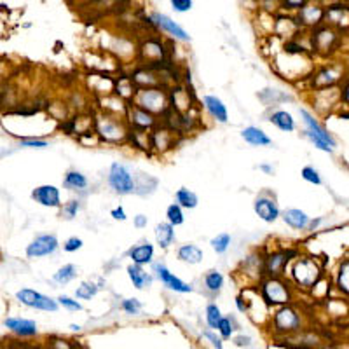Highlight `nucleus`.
<instances>
[{
  "instance_id": "obj_27",
  "label": "nucleus",
  "mask_w": 349,
  "mask_h": 349,
  "mask_svg": "<svg viewBox=\"0 0 349 349\" xmlns=\"http://www.w3.org/2000/svg\"><path fill=\"white\" fill-rule=\"evenodd\" d=\"M202 283H204V288L208 292H211V294H218V292L224 288L225 278L220 271H217V269H209V271L204 274V278H202Z\"/></svg>"
},
{
  "instance_id": "obj_7",
  "label": "nucleus",
  "mask_w": 349,
  "mask_h": 349,
  "mask_svg": "<svg viewBox=\"0 0 349 349\" xmlns=\"http://www.w3.org/2000/svg\"><path fill=\"white\" fill-rule=\"evenodd\" d=\"M262 299L267 304H287L290 302V290L279 278H267L260 288Z\"/></svg>"
},
{
  "instance_id": "obj_9",
  "label": "nucleus",
  "mask_w": 349,
  "mask_h": 349,
  "mask_svg": "<svg viewBox=\"0 0 349 349\" xmlns=\"http://www.w3.org/2000/svg\"><path fill=\"white\" fill-rule=\"evenodd\" d=\"M59 247V241L54 234H42L37 236L26 247V257L28 258H41V257H48V255H52Z\"/></svg>"
},
{
  "instance_id": "obj_6",
  "label": "nucleus",
  "mask_w": 349,
  "mask_h": 349,
  "mask_svg": "<svg viewBox=\"0 0 349 349\" xmlns=\"http://www.w3.org/2000/svg\"><path fill=\"white\" fill-rule=\"evenodd\" d=\"M16 299H18L21 304L28 305V307H33V309H41V311H58L59 304L58 300L54 299L48 297V295L41 294V292H35L32 288H23L16 294Z\"/></svg>"
},
{
  "instance_id": "obj_28",
  "label": "nucleus",
  "mask_w": 349,
  "mask_h": 349,
  "mask_svg": "<svg viewBox=\"0 0 349 349\" xmlns=\"http://www.w3.org/2000/svg\"><path fill=\"white\" fill-rule=\"evenodd\" d=\"M114 91L119 95V98L133 100L136 95V86L133 84L131 77H119V81H115Z\"/></svg>"
},
{
  "instance_id": "obj_10",
  "label": "nucleus",
  "mask_w": 349,
  "mask_h": 349,
  "mask_svg": "<svg viewBox=\"0 0 349 349\" xmlns=\"http://www.w3.org/2000/svg\"><path fill=\"white\" fill-rule=\"evenodd\" d=\"M253 211L260 220L265 222V224H272V222H276L279 217H281L278 202H276V199L271 198L269 194H260L258 198H255Z\"/></svg>"
},
{
  "instance_id": "obj_21",
  "label": "nucleus",
  "mask_w": 349,
  "mask_h": 349,
  "mask_svg": "<svg viewBox=\"0 0 349 349\" xmlns=\"http://www.w3.org/2000/svg\"><path fill=\"white\" fill-rule=\"evenodd\" d=\"M154 238H155V243H157L159 248H162V250H168L173 243H175V239H177V234H175V227H173L169 222H161V224L155 225Z\"/></svg>"
},
{
  "instance_id": "obj_14",
  "label": "nucleus",
  "mask_w": 349,
  "mask_h": 349,
  "mask_svg": "<svg viewBox=\"0 0 349 349\" xmlns=\"http://www.w3.org/2000/svg\"><path fill=\"white\" fill-rule=\"evenodd\" d=\"M202 107H204V110L208 112L209 117L213 119V121L220 122V124H227L229 121L227 107H225V103L218 96L215 95L202 96Z\"/></svg>"
},
{
  "instance_id": "obj_35",
  "label": "nucleus",
  "mask_w": 349,
  "mask_h": 349,
  "mask_svg": "<svg viewBox=\"0 0 349 349\" xmlns=\"http://www.w3.org/2000/svg\"><path fill=\"white\" fill-rule=\"evenodd\" d=\"M302 178H304L305 182H309V184L312 185H321V177H320V171H318L316 168H312V166H304L300 171Z\"/></svg>"
},
{
  "instance_id": "obj_47",
  "label": "nucleus",
  "mask_w": 349,
  "mask_h": 349,
  "mask_svg": "<svg viewBox=\"0 0 349 349\" xmlns=\"http://www.w3.org/2000/svg\"><path fill=\"white\" fill-rule=\"evenodd\" d=\"M234 344L239 346V348H248V346L251 344V339L248 337V335H238V337L234 339Z\"/></svg>"
},
{
  "instance_id": "obj_20",
  "label": "nucleus",
  "mask_w": 349,
  "mask_h": 349,
  "mask_svg": "<svg viewBox=\"0 0 349 349\" xmlns=\"http://www.w3.org/2000/svg\"><path fill=\"white\" fill-rule=\"evenodd\" d=\"M281 218L283 222L288 225V227L295 229V231H304V229L309 227V222L311 218L307 217V213H304L302 209L299 208H288L281 213Z\"/></svg>"
},
{
  "instance_id": "obj_37",
  "label": "nucleus",
  "mask_w": 349,
  "mask_h": 349,
  "mask_svg": "<svg viewBox=\"0 0 349 349\" xmlns=\"http://www.w3.org/2000/svg\"><path fill=\"white\" fill-rule=\"evenodd\" d=\"M58 300L59 305H63L65 309H68V311H82V304L77 300V299H72V297H66V295H61V297L56 299Z\"/></svg>"
},
{
  "instance_id": "obj_32",
  "label": "nucleus",
  "mask_w": 349,
  "mask_h": 349,
  "mask_svg": "<svg viewBox=\"0 0 349 349\" xmlns=\"http://www.w3.org/2000/svg\"><path fill=\"white\" fill-rule=\"evenodd\" d=\"M100 292V287L93 281H84L77 287L75 290V297L81 299V300H89V299L96 297V294Z\"/></svg>"
},
{
  "instance_id": "obj_26",
  "label": "nucleus",
  "mask_w": 349,
  "mask_h": 349,
  "mask_svg": "<svg viewBox=\"0 0 349 349\" xmlns=\"http://www.w3.org/2000/svg\"><path fill=\"white\" fill-rule=\"evenodd\" d=\"M175 202L180 204L184 209H194V208H198V204H199V198L194 191H191V189L180 187L177 192H175Z\"/></svg>"
},
{
  "instance_id": "obj_48",
  "label": "nucleus",
  "mask_w": 349,
  "mask_h": 349,
  "mask_svg": "<svg viewBox=\"0 0 349 349\" xmlns=\"http://www.w3.org/2000/svg\"><path fill=\"white\" fill-rule=\"evenodd\" d=\"M236 307H238V311H241V312H245L248 309V305H247V302H245V299H243V295H238V297H236Z\"/></svg>"
},
{
  "instance_id": "obj_25",
  "label": "nucleus",
  "mask_w": 349,
  "mask_h": 349,
  "mask_svg": "<svg viewBox=\"0 0 349 349\" xmlns=\"http://www.w3.org/2000/svg\"><path fill=\"white\" fill-rule=\"evenodd\" d=\"M269 122L274 124L278 129L287 131V133H290L295 129V119L292 117V114L287 110H274L271 115H269Z\"/></svg>"
},
{
  "instance_id": "obj_43",
  "label": "nucleus",
  "mask_w": 349,
  "mask_h": 349,
  "mask_svg": "<svg viewBox=\"0 0 349 349\" xmlns=\"http://www.w3.org/2000/svg\"><path fill=\"white\" fill-rule=\"evenodd\" d=\"M202 335H204V337L208 339L209 342H211V346H213L215 349H224V344H222V337H217V335H215L211 330H204V332H202Z\"/></svg>"
},
{
  "instance_id": "obj_22",
  "label": "nucleus",
  "mask_w": 349,
  "mask_h": 349,
  "mask_svg": "<svg viewBox=\"0 0 349 349\" xmlns=\"http://www.w3.org/2000/svg\"><path fill=\"white\" fill-rule=\"evenodd\" d=\"M4 325L9 330H12L18 335H23V337L37 335V323L32 320H25V318H7Z\"/></svg>"
},
{
  "instance_id": "obj_38",
  "label": "nucleus",
  "mask_w": 349,
  "mask_h": 349,
  "mask_svg": "<svg viewBox=\"0 0 349 349\" xmlns=\"http://www.w3.org/2000/svg\"><path fill=\"white\" fill-rule=\"evenodd\" d=\"M121 307L122 311H126L128 314H138L142 311V302L138 299H124L121 302Z\"/></svg>"
},
{
  "instance_id": "obj_13",
  "label": "nucleus",
  "mask_w": 349,
  "mask_h": 349,
  "mask_svg": "<svg viewBox=\"0 0 349 349\" xmlns=\"http://www.w3.org/2000/svg\"><path fill=\"white\" fill-rule=\"evenodd\" d=\"M32 199L35 202L48 208H61V196H59V189L54 185H41V187L33 189Z\"/></svg>"
},
{
  "instance_id": "obj_11",
  "label": "nucleus",
  "mask_w": 349,
  "mask_h": 349,
  "mask_svg": "<svg viewBox=\"0 0 349 349\" xmlns=\"http://www.w3.org/2000/svg\"><path fill=\"white\" fill-rule=\"evenodd\" d=\"M292 274H294L295 281H297L300 287H312L316 283L318 276H320V269L316 267V264L309 258H299L295 262L294 269H292Z\"/></svg>"
},
{
  "instance_id": "obj_24",
  "label": "nucleus",
  "mask_w": 349,
  "mask_h": 349,
  "mask_svg": "<svg viewBox=\"0 0 349 349\" xmlns=\"http://www.w3.org/2000/svg\"><path fill=\"white\" fill-rule=\"evenodd\" d=\"M89 185V180L84 173L77 171V169H70L66 171V175L63 177V187L66 191H74V192H81L86 191Z\"/></svg>"
},
{
  "instance_id": "obj_52",
  "label": "nucleus",
  "mask_w": 349,
  "mask_h": 349,
  "mask_svg": "<svg viewBox=\"0 0 349 349\" xmlns=\"http://www.w3.org/2000/svg\"><path fill=\"white\" fill-rule=\"evenodd\" d=\"M70 328H72L74 332H79V330H81V327H79V325H70Z\"/></svg>"
},
{
  "instance_id": "obj_50",
  "label": "nucleus",
  "mask_w": 349,
  "mask_h": 349,
  "mask_svg": "<svg viewBox=\"0 0 349 349\" xmlns=\"http://www.w3.org/2000/svg\"><path fill=\"white\" fill-rule=\"evenodd\" d=\"M285 2H287L288 7H297V5H300L304 0H285Z\"/></svg>"
},
{
  "instance_id": "obj_45",
  "label": "nucleus",
  "mask_w": 349,
  "mask_h": 349,
  "mask_svg": "<svg viewBox=\"0 0 349 349\" xmlns=\"http://www.w3.org/2000/svg\"><path fill=\"white\" fill-rule=\"evenodd\" d=\"M110 217L114 218V220H121V222L128 220V215H126V211H124V208H122V206H117V208L112 209Z\"/></svg>"
},
{
  "instance_id": "obj_18",
  "label": "nucleus",
  "mask_w": 349,
  "mask_h": 349,
  "mask_svg": "<svg viewBox=\"0 0 349 349\" xmlns=\"http://www.w3.org/2000/svg\"><path fill=\"white\" fill-rule=\"evenodd\" d=\"M299 323H300V318L292 307H281L274 314V327L281 332L297 330Z\"/></svg>"
},
{
  "instance_id": "obj_51",
  "label": "nucleus",
  "mask_w": 349,
  "mask_h": 349,
  "mask_svg": "<svg viewBox=\"0 0 349 349\" xmlns=\"http://www.w3.org/2000/svg\"><path fill=\"white\" fill-rule=\"evenodd\" d=\"M342 100H344V101H349V84L346 86L344 91H342Z\"/></svg>"
},
{
  "instance_id": "obj_2",
  "label": "nucleus",
  "mask_w": 349,
  "mask_h": 349,
  "mask_svg": "<svg viewBox=\"0 0 349 349\" xmlns=\"http://www.w3.org/2000/svg\"><path fill=\"white\" fill-rule=\"evenodd\" d=\"M95 131L100 138L108 144H119V142L128 140L129 126L124 121H119V117L105 114L95 119Z\"/></svg>"
},
{
  "instance_id": "obj_36",
  "label": "nucleus",
  "mask_w": 349,
  "mask_h": 349,
  "mask_svg": "<svg viewBox=\"0 0 349 349\" xmlns=\"http://www.w3.org/2000/svg\"><path fill=\"white\" fill-rule=\"evenodd\" d=\"M217 330L220 332V337L222 339H231L232 334H234V330H236V328L232 327V318H224V316H222V320H220V323H218Z\"/></svg>"
},
{
  "instance_id": "obj_31",
  "label": "nucleus",
  "mask_w": 349,
  "mask_h": 349,
  "mask_svg": "<svg viewBox=\"0 0 349 349\" xmlns=\"http://www.w3.org/2000/svg\"><path fill=\"white\" fill-rule=\"evenodd\" d=\"M166 222L173 225V227H178L185 222V215H184V208L177 202H173L166 208Z\"/></svg>"
},
{
  "instance_id": "obj_29",
  "label": "nucleus",
  "mask_w": 349,
  "mask_h": 349,
  "mask_svg": "<svg viewBox=\"0 0 349 349\" xmlns=\"http://www.w3.org/2000/svg\"><path fill=\"white\" fill-rule=\"evenodd\" d=\"M79 274V269L75 267L74 264H65L63 267H59L58 271L54 272L52 279H54L58 285H68L70 281H74Z\"/></svg>"
},
{
  "instance_id": "obj_46",
  "label": "nucleus",
  "mask_w": 349,
  "mask_h": 349,
  "mask_svg": "<svg viewBox=\"0 0 349 349\" xmlns=\"http://www.w3.org/2000/svg\"><path fill=\"white\" fill-rule=\"evenodd\" d=\"M147 224H149V218H147V215H136L135 218H133V225H135L136 229H145L147 227Z\"/></svg>"
},
{
  "instance_id": "obj_12",
  "label": "nucleus",
  "mask_w": 349,
  "mask_h": 349,
  "mask_svg": "<svg viewBox=\"0 0 349 349\" xmlns=\"http://www.w3.org/2000/svg\"><path fill=\"white\" fill-rule=\"evenodd\" d=\"M126 115L129 119V128L135 129H144V131H150L157 126V117L152 115L150 112L144 110L142 107L131 103L126 107Z\"/></svg>"
},
{
  "instance_id": "obj_8",
  "label": "nucleus",
  "mask_w": 349,
  "mask_h": 349,
  "mask_svg": "<svg viewBox=\"0 0 349 349\" xmlns=\"http://www.w3.org/2000/svg\"><path fill=\"white\" fill-rule=\"evenodd\" d=\"M297 255L295 250H281V251H272L264 258V272L267 278H279L283 274L285 267L288 262Z\"/></svg>"
},
{
  "instance_id": "obj_3",
  "label": "nucleus",
  "mask_w": 349,
  "mask_h": 349,
  "mask_svg": "<svg viewBox=\"0 0 349 349\" xmlns=\"http://www.w3.org/2000/svg\"><path fill=\"white\" fill-rule=\"evenodd\" d=\"M300 117H302V122L305 124V136L314 144V147L320 149L321 152L332 154L335 147L334 136H332L316 119L312 117V114H309L305 108H300Z\"/></svg>"
},
{
  "instance_id": "obj_16",
  "label": "nucleus",
  "mask_w": 349,
  "mask_h": 349,
  "mask_svg": "<svg viewBox=\"0 0 349 349\" xmlns=\"http://www.w3.org/2000/svg\"><path fill=\"white\" fill-rule=\"evenodd\" d=\"M154 255H155V248L149 241L138 243L133 248H129L128 251V258L131 260V264H138V265L152 264L154 262Z\"/></svg>"
},
{
  "instance_id": "obj_42",
  "label": "nucleus",
  "mask_w": 349,
  "mask_h": 349,
  "mask_svg": "<svg viewBox=\"0 0 349 349\" xmlns=\"http://www.w3.org/2000/svg\"><path fill=\"white\" fill-rule=\"evenodd\" d=\"M169 2L177 12H187L192 9V0H169Z\"/></svg>"
},
{
  "instance_id": "obj_23",
  "label": "nucleus",
  "mask_w": 349,
  "mask_h": 349,
  "mask_svg": "<svg viewBox=\"0 0 349 349\" xmlns=\"http://www.w3.org/2000/svg\"><path fill=\"white\" fill-rule=\"evenodd\" d=\"M202 250L194 245V243H187V245H182L180 248L177 250V258L184 264H189V265H198L202 262Z\"/></svg>"
},
{
  "instance_id": "obj_34",
  "label": "nucleus",
  "mask_w": 349,
  "mask_h": 349,
  "mask_svg": "<svg viewBox=\"0 0 349 349\" xmlns=\"http://www.w3.org/2000/svg\"><path fill=\"white\" fill-rule=\"evenodd\" d=\"M79 209H81V201L79 199H70L61 206V217L65 220H74L77 217Z\"/></svg>"
},
{
  "instance_id": "obj_1",
  "label": "nucleus",
  "mask_w": 349,
  "mask_h": 349,
  "mask_svg": "<svg viewBox=\"0 0 349 349\" xmlns=\"http://www.w3.org/2000/svg\"><path fill=\"white\" fill-rule=\"evenodd\" d=\"M133 103L157 117V115H164L169 110V95L161 86H157V88L136 89Z\"/></svg>"
},
{
  "instance_id": "obj_4",
  "label": "nucleus",
  "mask_w": 349,
  "mask_h": 349,
  "mask_svg": "<svg viewBox=\"0 0 349 349\" xmlns=\"http://www.w3.org/2000/svg\"><path fill=\"white\" fill-rule=\"evenodd\" d=\"M107 182L112 191L119 196L135 194V191H136L135 175H133L128 166L122 164V162H112L110 168H108Z\"/></svg>"
},
{
  "instance_id": "obj_41",
  "label": "nucleus",
  "mask_w": 349,
  "mask_h": 349,
  "mask_svg": "<svg viewBox=\"0 0 349 349\" xmlns=\"http://www.w3.org/2000/svg\"><path fill=\"white\" fill-rule=\"evenodd\" d=\"M339 285L344 292L349 294V262H346L341 267V274H339Z\"/></svg>"
},
{
  "instance_id": "obj_39",
  "label": "nucleus",
  "mask_w": 349,
  "mask_h": 349,
  "mask_svg": "<svg viewBox=\"0 0 349 349\" xmlns=\"http://www.w3.org/2000/svg\"><path fill=\"white\" fill-rule=\"evenodd\" d=\"M82 247H84V241H82L81 238H77V236H72V238H68L65 243H63V250H65L66 253H74V251H79Z\"/></svg>"
},
{
  "instance_id": "obj_40",
  "label": "nucleus",
  "mask_w": 349,
  "mask_h": 349,
  "mask_svg": "<svg viewBox=\"0 0 349 349\" xmlns=\"http://www.w3.org/2000/svg\"><path fill=\"white\" fill-rule=\"evenodd\" d=\"M21 145H23V147H28V149H48L49 147V142H46V140H41V138H23L21 140Z\"/></svg>"
},
{
  "instance_id": "obj_44",
  "label": "nucleus",
  "mask_w": 349,
  "mask_h": 349,
  "mask_svg": "<svg viewBox=\"0 0 349 349\" xmlns=\"http://www.w3.org/2000/svg\"><path fill=\"white\" fill-rule=\"evenodd\" d=\"M320 14L321 12L318 11V9H312V7H305L304 11H302V18H304V21H307V23L316 21V19L320 18Z\"/></svg>"
},
{
  "instance_id": "obj_5",
  "label": "nucleus",
  "mask_w": 349,
  "mask_h": 349,
  "mask_svg": "<svg viewBox=\"0 0 349 349\" xmlns=\"http://www.w3.org/2000/svg\"><path fill=\"white\" fill-rule=\"evenodd\" d=\"M150 265H152V272H154V278H157L168 290L177 292V294H191L192 292V285L185 283L184 279L173 274L162 262H152Z\"/></svg>"
},
{
  "instance_id": "obj_19",
  "label": "nucleus",
  "mask_w": 349,
  "mask_h": 349,
  "mask_svg": "<svg viewBox=\"0 0 349 349\" xmlns=\"http://www.w3.org/2000/svg\"><path fill=\"white\" fill-rule=\"evenodd\" d=\"M241 138L251 147H269L272 145V140L264 129L257 128V126H248L241 131Z\"/></svg>"
},
{
  "instance_id": "obj_49",
  "label": "nucleus",
  "mask_w": 349,
  "mask_h": 349,
  "mask_svg": "<svg viewBox=\"0 0 349 349\" xmlns=\"http://www.w3.org/2000/svg\"><path fill=\"white\" fill-rule=\"evenodd\" d=\"M258 169H260V171H264L265 175H274V168H272V166H269V164H258Z\"/></svg>"
},
{
  "instance_id": "obj_17",
  "label": "nucleus",
  "mask_w": 349,
  "mask_h": 349,
  "mask_svg": "<svg viewBox=\"0 0 349 349\" xmlns=\"http://www.w3.org/2000/svg\"><path fill=\"white\" fill-rule=\"evenodd\" d=\"M126 272H128L129 281L133 283V287L136 290H145V288H150L152 283H154V274L147 272L144 269V265L138 264H129L126 267Z\"/></svg>"
},
{
  "instance_id": "obj_15",
  "label": "nucleus",
  "mask_w": 349,
  "mask_h": 349,
  "mask_svg": "<svg viewBox=\"0 0 349 349\" xmlns=\"http://www.w3.org/2000/svg\"><path fill=\"white\" fill-rule=\"evenodd\" d=\"M152 19H154V23L162 30V32H166L168 35H171L173 39H177V41H180V42H191V35H189V33L185 32V30L182 28L178 23L173 21L169 16L159 14L157 12V14L152 16Z\"/></svg>"
},
{
  "instance_id": "obj_33",
  "label": "nucleus",
  "mask_w": 349,
  "mask_h": 349,
  "mask_svg": "<svg viewBox=\"0 0 349 349\" xmlns=\"http://www.w3.org/2000/svg\"><path fill=\"white\" fill-rule=\"evenodd\" d=\"M222 320V312H220V307L213 302H209L206 305V323H208L209 328H217L218 323Z\"/></svg>"
},
{
  "instance_id": "obj_30",
  "label": "nucleus",
  "mask_w": 349,
  "mask_h": 349,
  "mask_svg": "<svg viewBox=\"0 0 349 349\" xmlns=\"http://www.w3.org/2000/svg\"><path fill=\"white\" fill-rule=\"evenodd\" d=\"M231 243H232L231 234H229V232H220V234H217L215 238H211L209 247H211V250L217 255H224L225 251L231 248Z\"/></svg>"
}]
</instances>
